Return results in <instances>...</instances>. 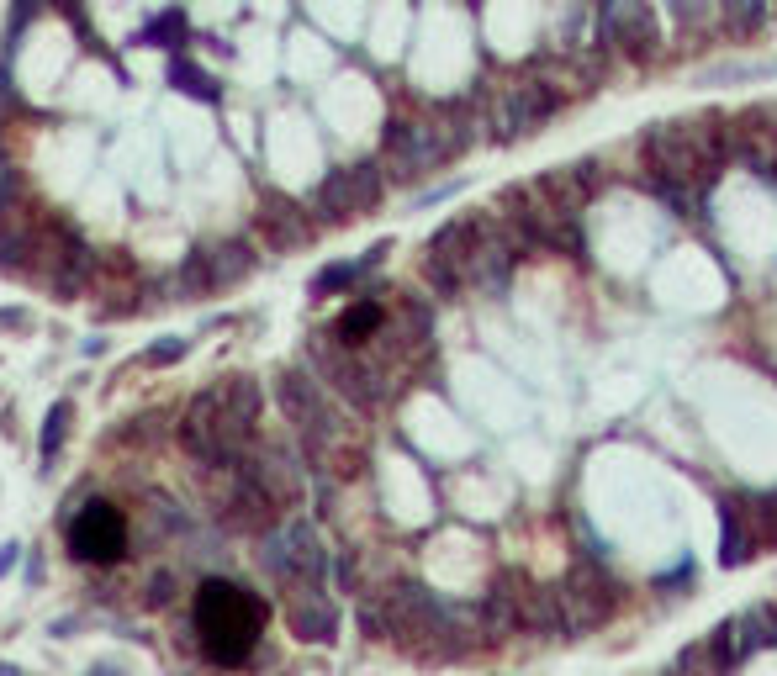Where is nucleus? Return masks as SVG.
Segmentation results:
<instances>
[{
  "instance_id": "f257e3e1",
  "label": "nucleus",
  "mask_w": 777,
  "mask_h": 676,
  "mask_svg": "<svg viewBox=\"0 0 777 676\" xmlns=\"http://www.w3.org/2000/svg\"><path fill=\"white\" fill-rule=\"evenodd\" d=\"M265 597H254L249 587H238L228 576H207L196 587V608H191V624H196V640L201 655L212 666H244L249 655L265 640Z\"/></svg>"
},
{
  "instance_id": "f03ea898",
  "label": "nucleus",
  "mask_w": 777,
  "mask_h": 676,
  "mask_svg": "<svg viewBox=\"0 0 777 676\" xmlns=\"http://www.w3.org/2000/svg\"><path fill=\"white\" fill-rule=\"evenodd\" d=\"M254 418H259V386L249 375H228V381L207 386L191 402V412H185V423H180V444L212 471V465L238 460Z\"/></svg>"
},
{
  "instance_id": "7ed1b4c3",
  "label": "nucleus",
  "mask_w": 777,
  "mask_h": 676,
  "mask_svg": "<svg viewBox=\"0 0 777 676\" xmlns=\"http://www.w3.org/2000/svg\"><path fill=\"white\" fill-rule=\"evenodd\" d=\"M64 544L80 566H117L133 550V523H127V507L111 497H90L80 513L64 523Z\"/></svg>"
},
{
  "instance_id": "20e7f679",
  "label": "nucleus",
  "mask_w": 777,
  "mask_h": 676,
  "mask_svg": "<svg viewBox=\"0 0 777 676\" xmlns=\"http://www.w3.org/2000/svg\"><path fill=\"white\" fill-rule=\"evenodd\" d=\"M651 159L672 180H709L719 164V138L703 122H661L651 133Z\"/></svg>"
},
{
  "instance_id": "39448f33",
  "label": "nucleus",
  "mask_w": 777,
  "mask_h": 676,
  "mask_svg": "<svg viewBox=\"0 0 777 676\" xmlns=\"http://www.w3.org/2000/svg\"><path fill=\"white\" fill-rule=\"evenodd\" d=\"M265 566H270V576L281 581V587H291V597L323 592V544H318V534H312L307 523H286V529L270 539Z\"/></svg>"
},
{
  "instance_id": "423d86ee",
  "label": "nucleus",
  "mask_w": 777,
  "mask_h": 676,
  "mask_svg": "<svg viewBox=\"0 0 777 676\" xmlns=\"http://www.w3.org/2000/svg\"><path fill=\"white\" fill-rule=\"evenodd\" d=\"M460 148V138L450 127H434V122H397L386 133V159H392V175H423V169L444 164Z\"/></svg>"
},
{
  "instance_id": "0eeeda50",
  "label": "nucleus",
  "mask_w": 777,
  "mask_h": 676,
  "mask_svg": "<svg viewBox=\"0 0 777 676\" xmlns=\"http://www.w3.org/2000/svg\"><path fill=\"white\" fill-rule=\"evenodd\" d=\"M381 196V175H376V164H355V169H333V175L323 180V191H318V212L328 222H344V217H360L370 212Z\"/></svg>"
},
{
  "instance_id": "6e6552de",
  "label": "nucleus",
  "mask_w": 777,
  "mask_h": 676,
  "mask_svg": "<svg viewBox=\"0 0 777 676\" xmlns=\"http://www.w3.org/2000/svg\"><path fill=\"white\" fill-rule=\"evenodd\" d=\"M249 270H254V254L238 249V243H228V249L196 254L191 265H185V275H180V291H196V280H201V291H217V286H233V280L249 275Z\"/></svg>"
},
{
  "instance_id": "1a4fd4ad",
  "label": "nucleus",
  "mask_w": 777,
  "mask_h": 676,
  "mask_svg": "<svg viewBox=\"0 0 777 676\" xmlns=\"http://www.w3.org/2000/svg\"><path fill=\"white\" fill-rule=\"evenodd\" d=\"M550 106H555V96H550L545 85H518L513 96H508V106H503L508 133H534V127L550 117Z\"/></svg>"
},
{
  "instance_id": "9d476101",
  "label": "nucleus",
  "mask_w": 777,
  "mask_h": 676,
  "mask_svg": "<svg viewBox=\"0 0 777 676\" xmlns=\"http://www.w3.org/2000/svg\"><path fill=\"white\" fill-rule=\"evenodd\" d=\"M651 11L645 6H603V37L608 43H645L651 37Z\"/></svg>"
},
{
  "instance_id": "9b49d317",
  "label": "nucleus",
  "mask_w": 777,
  "mask_h": 676,
  "mask_svg": "<svg viewBox=\"0 0 777 676\" xmlns=\"http://www.w3.org/2000/svg\"><path fill=\"white\" fill-rule=\"evenodd\" d=\"M259 222L270 228V243H307V238H312V228L302 222V212H296L291 201H265Z\"/></svg>"
},
{
  "instance_id": "f8f14e48",
  "label": "nucleus",
  "mask_w": 777,
  "mask_h": 676,
  "mask_svg": "<svg viewBox=\"0 0 777 676\" xmlns=\"http://www.w3.org/2000/svg\"><path fill=\"white\" fill-rule=\"evenodd\" d=\"M751 560V534H746V523H740V507L725 502V529H719V566L735 571V566H746Z\"/></svg>"
},
{
  "instance_id": "ddd939ff",
  "label": "nucleus",
  "mask_w": 777,
  "mask_h": 676,
  "mask_svg": "<svg viewBox=\"0 0 777 676\" xmlns=\"http://www.w3.org/2000/svg\"><path fill=\"white\" fill-rule=\"evenodd\" d=\"M386 249H392V243H376V249H370V254L360 259V265H333V270H323L318 280H312V291H318V296H333V291L355 286V280H360L370 265H381V254H386Z\"/></svg>"
},
{
  "instance_id": "4468645a",
  "label": "nucleus",
  "mask_w": 777,
  "mask_h": 676,
  "mask_svg": "<svg viewBox=\"0 0 777 676\" xmlns=\"http://www.w3.org/2000/svg\"><path fill=\"white\" fill-rule=\"evenodd\" d=\"M74 418V407L69 402H53L48 407V423H43V444H37V455H43V465H53V455H59V444H64V428Z\"/></svg>"
},
{
  "instance_id": "2eb2a0df",
  "label": "nucleus",
  "mask_w": 777,
  "mask_h": 676,
  "mask_svg": "<svg viewBox=\"0 0 777 676\" xmlns=\"http://www.w3.org/2000/svg\"><path fill=\"white\" fill-rule=\"evenodd\" d=\"M175 37H185V11H164L159 22H148L143 43H154V48H175Z\"/></svg>"
},
{
  "instance_id": "dca6fc26",
  "label": "nucleus",
  "mask_w": 777,
  "mask_h": 676,
  "mask_svg": "<svg viewBox=\"0 0 777 676\" xmlns=\"http://www.w3.org/2000/svg\"><path fill=\"white\" fill-rule=\"evenodd\" d=\"M170 80H175L180 90H191V96H207V101H217V85H212L201 69H191L185 59H175V64H170Z\"/></svg>"
},
{
  "instance_id": "f3484780",
  "label": "nucleus",
  "mask_w": 777,
  "mask_h": 676,
  "mask_svg": "<svg viewBox=\"0 0 777 676\" xmlns=\"http://www.w3.org/2000/svg\"><path fill=\"white\" fill-rule=\"evenodd\" d=\"M180 354H185V338H170V344L148 349V365H170V360H180Z\"/></svg>"
},
{
  "instance_id": "a211bd4d",
  "label": "nucleus",
  "mask_w": 777,
  "mask_h": 676,
  "mask_svg": "<svg viewBox=\"0 0 777 676\" xmlns=\"http://www.w3.org/2000/svg\"><path fill=\"white\" fill-rule=\"evenodd\" d=\"M725 16H730L735 27H756V22H762V6H735V11H725Z\"/></svg>"
},
{
  "instance_id": "6ab92c4d",
  "label": "nucleus",
  "mask_w": 777,
  "mask_h": 676,
  "mask_svg": "<svg viewBox=\"0 0 777 676\" xmlns=\"http://www.w3.org/2000/svg\"><path fill=\"white\" fill-rule=\"evenodd\" d=\"M11 560H16V544H6V550H0V571H11Z\"/></svg>"
}]
</instances>
